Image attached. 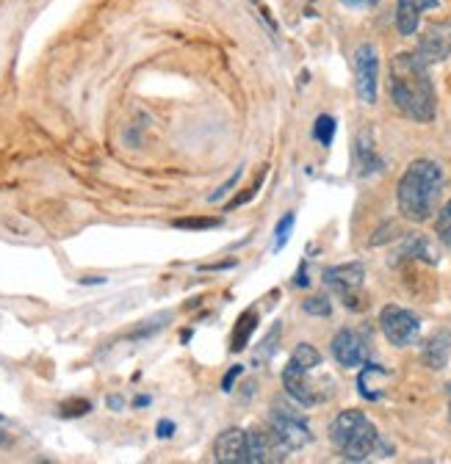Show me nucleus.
Masks as SVG:
<instances>
[{
    "label": "nucleus",
    "instance_id": "nucleus-25",
    "mask_svg": "<svg viewBox=\"0 0 451 464\" xmlns=\"http://www.w3.org/2000/svg\"><path fill=\"white\" fill-rule=\"evenodd\" d=\"M236 180H239V174H233V178H230L228 183H224V186H221V188H219V191H216V194L211 197V202H219V199H221L224 194H228V191H230V188L236 186Z\"/></svg>",
    "mask_w": 451,
    "mask_h": 464
},
{
    "label": "nucleus",
    "instance_id": "nucleus-12",
    "mask_svg": "<svg viewBox=\"0 0 451 464\" xmlns=\"http://www.w3.org/2000/svg\"><path fill=\"white\" fill-rule=\"evenodd\" d=\"M437 0H399L397 4V28L402 36H413L418 31L421 14L426 9H437Z\"/></svg>",
    "mask_w": 451,
    "mask_h": 464
},
{
    "label": "nucleus",
    "instance_id": "nucleus-8",
    "mask_svg": "<svg viewBox=\"0 0 451 464\" xmlns=\"http://www.w3.org/2000/svg\"><path fill=\"white\" fill-rule=\"evenodd\" d=\"M213 459L219 464H250V431L228 429L213 442Z\"/></svg>",
    "mask_w": 451,
    "mask_h": 464
},
{
    "label": "nucleus",
    "instance_id": "nucleus-11",
    "mask_svg": "<svg viewBox=\"0 0 451 464\" xmlns=\"http://www.w3.org/2000/svg\"><path fill=\"white\" fill-rule=\"evenodd\" d=\"M308 373L310 371H302V368H297V365H286V371H283V384H286V390H289V395L294 398V401H299L302 406H313V403H319L324 395L321 392H316V387L310 384V379H308Z\"/></svg>",
    "mask_w": 451,
    "mask_h": 464
},
{
    "label": "nucleus",
    "instance_id": "nucleus-10",
    "mask_svg": "<svg viewBox=\"0 0 451 464\" xmlns=\"http://www.w3.org/2000/svg\"><path fill=\"white\" fill-rule=\"evenodd\" d=\"M332 357L341 368H360L366 362V343L358 332L341 329L332 337Z\"/></svg>",
    "mask_w": 451,
    "mask_h": 464
},
{
    "label": "nucleus",
    "instance_id": "nucleus-3",
    "mask_svg": "<svg viewBox=\"0 0 451 464\" xmlns=\"http://www.w3.org/2000/svg\"><path fill=\"white\" fill-rule=\"evenodd\" d=\"M363 279H366L363 263H347V266H335V268H327L324 271L327 287H332L335 294L344 299V304L352 307V310H360L363 307V296H360Z\"/></svg>",
    "mask_w": 451,
    "mask_h": 464
},
{
    "label": "nucleus",
    "instance_id": "nucleus-9",
    "mask_svg": "<svg viewBox=\"0 0 451 464\" xmlns=\"http://www.w3.org/2000/svg\"><path fill=\"white\" fill-rule=\"evenodd\" d=\"M377 448H379V431L368 418H363L338 450H341L347 461H366Z\"/></svg>",
    "mask_w": 451,
    "mask_h": 464
},
{
    "label": "nucleus",
    "instance_id": "nucleus-19",
    "mask_svg": "<svg viewBox=\"0 0 451 464\" xmlns=\"http://www.w3.org/2000/svg\"><path fill=\"white\" fill-rule=\"evenodd\" d=\"M435 232L446 246H451V199L440 208V213L435 218Z\"/></svg>",
    "mask_w": 451,
    "mask_h": 464
},
{
    "label": "nucleus",
    "instance_id": "nucleus-18",
    "mask_svg": "<svg viewBox=\"0 0 451 464\" xmlns=\"http://www.w3.org/2000/svg\"><path fill=\"white\" fill-rule=\"evenodd\" d=\"M313 136H316V141L324 144V147L332 144V139H335V120H332V116H327V113L319 116L316 125H313Z\"/></svg>",
    "mask_w": 451,
    "mask_h": 464
},
{
    "label": "nucleus",
    "instance_id": "nucleus-22",
    "mask_svg": "<svg viewBox=\"0 0 451 464\" xmlns=\"http://www.w3.org/2000/svg\"><path fill=\"white\" fill-rule=\"evenodd\" d=\"M302 307H305L308 315H319V318H327L332 313V304H329L327 296H310Z\"/></svg>",
    "mask_w": 451,
    "mask_h": 464
},
{
    "label": "nucleus",
    "instance_id": "nucleus-31",
    "mask_svg": "<svg viewBox=\"0 0 451 464\" xmlns=\"http://www.w3.org/2000/svg\"><path fill=\"white\" fill-rule=\"evenodd\" d=\"M0 442H4V431H0Z\"/></svg>",
    "mask_w": 451,
    "mask_h": 464
},
{
    "label": "nucleus",
    "instance_id": "nucleus-24",
    "mask_svg": "<svg viewBox=\"0 0 451 464\" xmlns=\"http://www.w3.org/2000/svg\"><path fill=\"white\" fill-rule=\"evenodd\" d=\"M277 337H279V326H274V329L266 334V340H263V352H260V357L255 354V362H263V360H269V357L274 354V343H277Z\"/></svg>",
    "mask_w": 451,
    "mask_h": 464
},
{
    "label": "nucleus",
    "instance_id": "nucleus-20",
    "mask_svg": "<svg viewBox=\"0 0 451 464\" xmlns=\"http://www.w3.org/2000/svg\"><path fill=\"white\" fill-rule=\"evenodd\" d=\"M294 213H289V216H283L279 218V224H277V229H274V249H283L286 244H289V238H291V229H294Z\"/></svg>",
    "mask_w": 451,
    "mask_h": 464
},
{
    "label": "nucleus",
    "instance_id": "nucleus-26",
    "mask_svg": "<svg viewBox=\"0 0 451 464\" xmlns=\"http://www.w3.org/2000/svg\"><path fill=\"white\" fill-rule=\"evenodd\" d=\"M172 431H175V423H169V420L158 423V437H172Z\"/></svg>",
    "mask_w": 451,
    "mask_h": 464
},
{
    "label": "nucleus",
    "instance_id": "nucleus-14",
    "mask_svg": "<svg viewBox=\"0 0 451 464\" xmlns=\"http://www.w3.org/2000/svg\"><path fill=\"white\" fill-rule=\"evenodd\" d=\"M390 382V373L379 365H366L360 371V379H358V387H360V395L368 398V401H377L385 395V384Z\"/></svg>",
    "mask_w": 451,
    "mask_h": 464
},
{
    "label": "nucleus",
    "instance_id": "nucleus-5",
    "mask_svg": "<svg viewBox=\"0 0 451 464\" xmlns=\"http://www.w3.org/2000/svg\"><path fill=\"white\" fill-rule=\"evenodd\" d=\"M379 326H382V334L393 343V345H410V343H416L418 340V332H421V321L410 313V310H405V307H399V304H387V307H382V313H379Z\"/></svg>",
    "mask_w": 451,
    "mask_h": 464
},
{
    "label": "nucleus",
    "instance_id": "nucleus-17",
    "mask_svg": "<svg viewBox=\"0 0 451 464\" xmlns=\"http://www.w3.org/2000/svg\"><path fill=\"white\" fill-rule=\"evenodd\" d=\"M289 362L297 365V368H302V371H313V368L321 365V354L316 352V348H313L310 343H299V345L294 348V354H291Z\"/></svg>",
    "mask_w": 451,
    "mask_h": 464
},
{
    "label": "nucleus",
    "instance_id": "nucleus-16",
    "mask_svg": "<svg viewBox=\"0 0 451 464\" xmlns=\"http://www.w3.org/2000/svg\"><path fill=\"white\" fill-rule=\"evenodd\" d=\"M255 324H258V313L255 310H247L239 324H236V332H233V352H244L247 343H250V334L255 332Z\"/></svg>",
    "mask_w": 451,
    "mask_h": 464
},
{
    "label": "nucleus",
    "instance_id": "nucleus-28",
    "mask_svg": "<svg viewBox=\"0 0 451 464\" xmlns=\"http://www.w3.org/2000/svg\"><path fill=\"white\" fill-rule=\"evenodd\" d=\"M341 4H347V6H374V4H379V0H341Z\"/></svg>",
    "mask_w": 451,
    "mask_h": 464
},
{
    "label": "nucleus",
    "instance_id": "nucleus-7",
    "mask_svg": "<svg viewBox=\"0 0 451 464\" xmlns=\"http://www.w3.org/2000/svg\"><path fill=\"white\" fill-rule=\"evenodd\" d=\"M448 55H451V23L443 20V23L426 25V31L418 39L416 58H418L424 67H432V64L446 62Z\"/></svg>",
    "mask_w": 451,
    "mask_h": 464
},
{
    "label": "nucleus",
    "instance_id": "nucleus-23",
    "mask_svg": "<svg viewBox=\"0 0 451 464\" xmlns=\"http://www.w3.org/2000/svg\"><path fill=\"white\" fill-rule=\"evenodd\" d=\"M219 224H221L219 218H178L175 221L178 229H213Z\"/></svg>",
    "mask_w": 451,
    "mask_h": 464
},
{
    "label": "nucleus",
    "instance_id": "nucleus-30",
    "mask_svg": "<svg viewBox=\"0 0 451 464\" xmlns=\"http://www.w3.org/2000/svg\"><path fill=\"white\" fill-rule=\"evenodd\" d=\"M108 403H111V410H120V406H123V401H120V398H111Z\"/></svg>",
    "mask_w": 451,
    "mask_h": 464
},
{
    "label": "nucleus",
    "instance_id": "nucleus-4",
    "mask_svg": "<svg viewBox=\"0 0 451 464\" xmlns=\"http://www.w3.org/2000/svg\"><path fill=\"white\" fill-rule=\"evenodd\" d=\"M355 89L363 105L377 102V89H379V53L374 44H360L355 50Z\"/></svg>",
    "mask_w": 451,
    "mask_h": 464
},
{
    "label": "nucleus",
    "instance_id": "nucleus-27",
    "mask_svg": "<svg viewBox=\"0 0 451 464\" xmlns=\"http://www.w3.org/2000/svg\"><path fill=\"white\" fill-rule=\"evenodd\" d=\"M239 376H241V368L236 365V368H233V371H230L228 376H224V382H221V387H224V390H230V384H233V379H239Z\"/></svg>",
    "mask_w": 451,
    "mask_h": 464
},
{
    "label": "nucleus",
    "instance_id": "nucleus-13",
    "mask_svg": "<svg viewBox=\"0 0 451 464\" xmlns=\"http://www.w3.org/2000/svg\"><path fill=\"white\" fill-rule=\"evenodd\" d=\"M448 354H451V332H448V329L435 332V334L424 343V348H421V357H424V362H426L432 371H443L446 362H448Z\"/></svg>",
    "mask_w": 451,
    "mask_h": 464
},
{
    "label": "nucleus",
    "instance_id": "nucleus-2",
    "mask_svg": "<svg viewBox=\"0 0 451 464\" xmlns=\"http://www.w3.org/2000/svg\"><path fill=\"white\" fill-rule=\"evenodd\" d=\"M443 169L435 160H413L397 188L399 213L410 221H426L435 213L437 197L443 191Z\"/></svg>",
    "mask_w": 451,
    "mask_h": 464
},
{
    "label": "nucleus",
    "instance_id": "nucleus-21",
    "mask_svg": "<svg viewBox=\"0 0 451 464\" xmlns=\"http://www.w3.org/2000/svg\"><path fill=\"white\" fill-rule=\"evenodd\" d=\"M92 410V403L86 401V398H70V401H64L62 406H59V412L64 415V418H81V415H86Z\"/></svg>",
    "mask_w": 451,
    "mask_h": 464
},
{
    "label": "nucleus",
    "instance_id": "nucleus-29",
    "mask_svg": "<svg viewBox=\"0 0 451 464\" xmlns=\"http://www.w3.org/2000/svg\"><path fill=\"white\" fill-rule=\"evenodd\" d=\"M294 282H297L299 287H305V285H308V271H305V266L299 268V274H297V279H294Z\"/></svg>",
    "mask_w": 451,
    "mask_h": 464
},
{
    "label": "nucleus",
    "instance_id": "nucleus-6",
    "mask_svg": "<svg viewBox=\"0 0 451 464\" xmlns=\"http://www.w3.org/2000/svg\"><path fill=\"white\" fill-rule=\"evenodd\" d=\"M269 429L277 434V440L283 442L289 450H299V448H305V445L313 440V434H310L305 418L297 415L294 410H286V406H277V410L271 412Z\"/></svg>",
    "mask_w": 451,
    "mask_h": 464
},
{
    "label": "nucleus",
    "instance_id": "nucleus-15",
    "mask_svg": "<svg viewBox=\"0 0 451 464\" xmlns=\"http://www.w3.org/2000/svg\"><path fill=\"white\" fill-rule=\"evenodd\" d=\"M363 418H366V415L358 412V410H347V412L338 415V418L332 420V426H329V440H332V445H335V448H341L344 440L352 434V429H355Z\"/></svg>",
    "mask_w": 451,
    "mask_h": 464
},
{
    "label": "nucleus",
    "instance_id": "nucleus-1",
    "mask_svg": "<svg viewBox=\"0 0 451 464\" xmlns=\"http://www.w3.org/2000/svg\"><path fill=\"white\" fill-rule=\"evenodd\" d=\"M390 100L407 120H435V86L429 81V67L418 62L416 53H399L390 62Z\"/></svg>",
    "mask_w": 451,
    "mask_h": 464
}]
</instances>
